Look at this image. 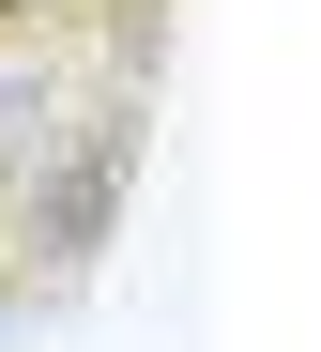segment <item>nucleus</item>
Listing matches in <instances>:
<instances>
[{"label": "nucleus", "mask_w": 321, "mask_h": 352, "mask_svg": "<svg viewBox=\"0 0 321 352\" xmlns=\"http://www.w3.org/2000/svg\"><path fill=\"white\" fill-rule=\"evenodd\" d=\"M153 77L31 62L0 77V322H77L153 168Z\"/></svg>", "instance_id": "obj_1"}, {"label": "nucleus", "mask_w": 321, "mask_h": 352, "mask_svg": "<svg viewBox=\"0 0 321 352\" xmlns=\"http://www.w3.org/2000/svg\"><path fill=\"white\" fill-rule=\"evenodd\" d=\"M31 62H61V16L46 0H0V77H31Z\"/></svg>", "instance_id": "obj_2"}]
</instances>
